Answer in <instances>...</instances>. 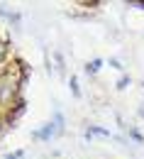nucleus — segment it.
Returning <instances> with one entry per match:
<instances>
[{
    "instance_id": "nucleus-1",
    "label": "nucleus",
    "mask_w": 144,
    "mask_h": 159,
    "mask_svg": "<svg viewBox=\"0 0 144 159\" xmlns=\"http://www.w3.org/2000/svg\"><path fill=\"white\" fill-rule=\"evenodd\" d=\"M98 69H100V61H93V64H88V66H85V71H88V74H95Z\"/></svg>"
}]
</instances>
